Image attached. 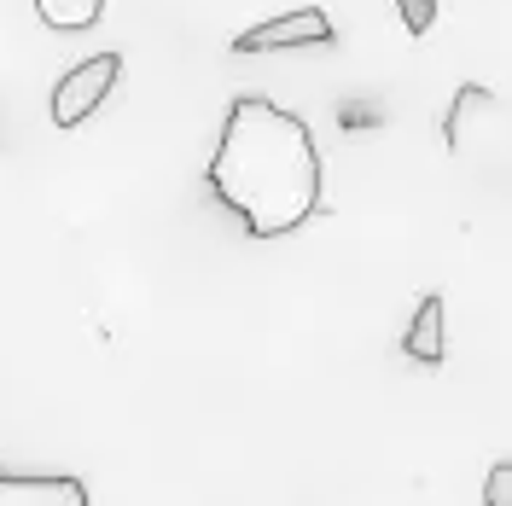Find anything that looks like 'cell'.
Instances as JSON below:
<instances>
[{
	"label": "cell",
	"instance_id": "cell-1",
	"mask_svg": "<svg viewBox=\"0 0 512 506\" xmlns=\"http://www.w3.org/2000/svg\"><path fill=\"white\" fill-rule=\"evenodd\" d=\"M320 146L309 123L262 94L227 105L210 152V187L251 239H286L320 210Z\"/></svg>",
	"mask_w": 512,
	"mask_h": 506
},
{
	"label": "cell",
	"instance_id": "cell-2",
	"mask_svg": "<svg viewBox=\"0 0 512 506\" xmlns=\"http://www.w3.org/2000/svg\"><path fill=\"white\" fill-rule=\"evenodd\" d=\"M117 76H123V59L117 53H94V59H82L76 70H64L59 82H53V99H47L53 128H82L99 111V99L117 88Z\"/></svg>",
	"mask_w": 512,
	"mask_h": 506
},
{
	"label": "cell",
	"instance_id": "cell-3",
	"mask_svg": "<svg viewBox=\"0 0 512 506\" xmlns=\"http://www.w3.org/2000/svg\"><path fill=\"white\" fill-rule=\"evenodd\" d=\"M332 41V18L320 6H297L286 18H268L256 30H239V53H274V47H326Z\"/></svg>",
	"mask_w": 512,
	"mask_h": 506
},
{
	"label": "cell",
	"instance_id": "cell-4",
	"mask_svg": "<svg viewBox=\"0 0 512 506\" xmlns=\"http://www.w3.org/2000/svg\"><path fill=\"white\" fill-rule=\"evenodd\" d=\"M0 506H94V495L70 472H6L0 466Z\"/></svg>",
	"mask_w": 512,
	"mask_h": 506
},
{
	"label": "cell",
	"instance_id": "cell-5",
	"mask_svg": "<svg viewBox=\"0 0 512 506\" xmlns=\"http://www.w3.org/2000/svg\"><path fill=\"white\" fill-rule=\"evenodd\" d=\"M478 123H501V99L489 94V88H460V99H454V111H448V152L454 158H466L472 152V134H478Z\"/></svg>",
	"mask_w": 512,
	"mask_h": 506
},
{
	"label": "cell",
	"instance_id": "cell-6",
	"mask_svg": "<svg viewBox=\"0 0 512 506\" xmlns=\"http://www.w3.org/2000/svg\"><path fill=\"white\" fill-rule=\"evenodd\" d=\"M402 349L414 355V361H425V367H437L448 355L443 344V297H419L414 320H408V332H402Z\"/></svg>",
	"mask_w": 512,
	"mask_h": 506
},
{
	"label": "cell",
	"instance_id": "cell-7",
	"mask_svg": "<svg viewBox=\"0 0 512 506\" xmlns=\"http://www.w3.org/2000/svg\"><path fill=\"white\" fill-rule=\"evenodd\" d=\"M105 6H111V0H35V18L59 35H82L105 18Z\"/></svg>",
	"mask_w": 512,
	"mask_h": 506
},
{
	"label": "cell",
	"instance_id": "cell-8",
	"mask_svg": "<svg viewBox=\"0 0 512 506\" xmlns=\"http://www.w3.org/2000/svg\"><path fill=\"white\" fill-rule=\"evenodd\" d=\"M396 12H402L408 35H431V24H437V0H396Z\"/></svg>",
	"mask_w": 512,
	"mask_h": 506
},
{
	"label": "cell",
	"instance_id": "cell-9",
	"mask_svg": "<svg viewBox=\"0 0 512 506\" xmlns=\"http://www.w3.org/2000/svg\"><path fill=\"white\" fill-rule=\"evenodd\" d=\"M483 506H512V466H489V483H483Z\"/></svg>",
	"mask_w": 512,
	"mask_h": 506
}]
</instances>
